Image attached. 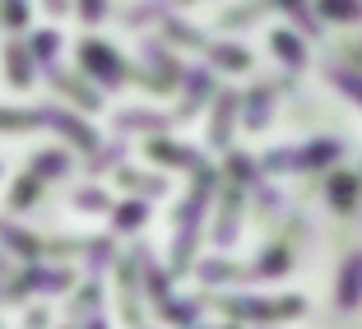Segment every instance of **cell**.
Returning <instances> with one entry per match:
<instances>
[{
  "label": "cell",
  "mask_w": 362,
  "mask_h": 329,
  "mask_svg": "<svg viewBox=\"0 0 362 329\" xmlns=\"http://www.w3.org/2000/svg\"><path fill=\"white\" fill-rule=\"evenodd\" d=\"M214 195V177L200 172V186L191 191L186 209L177 213V241H172V274H186L195 265V237H200V223H204V204Z\"/></svg>",
  "instance_id": "6da1fadb"
},
{
  "label": "cell",
  "mask_w": 362,
  "mask_h": 329,
  "mask_svg": "<svg viewBox=\"0 0 362 329\" xmlns=\"http://www.w3.org/2000/svg\"><path fill=\"white\" fill-rule=\"evenodd\" d=\"M218 306L228 311L233 320H288V316H302V301L298 297H218Z\"/></svg>",
  "instance_id": "7a4b0ae2"
},
{
  "label": "cell",
  "mask_w": 362,
  "mask_h": 329,
  "mask_svg": "<svg viewBox=\"0 0 362 329\" xmlns=\"http://www.w3.org/2000/svg\"><path fill=\"white\" fill-rule=\"evenodd\" d=\"M75 283L70 269H42V265H28L14 283H5V301H28L33 292H65Z\"/></svg>",
  "instance_id": "3957f363"
},
{
  "label": "cell",
  "mask_w": 362,
  "mask_h": 329,
  "mask_svg": "<svg viewBox=\"0 0 362 329\" xmlns=\"http://www.w3.org/2000/svg\"><path fill=\"white\" fill-rule=\"evenodd\" d=\"M139 269H144V251L135 255H121L117 260V287H121V320L130 329H139Z\"/></svg>",
  "instance_id": "277c9868"
},
{
  "label": "cell",
  "mask_w": 362,
  "mask_h": 329,
  "mask_svg": "<svg viewBox=\"0 0 362 329\" xmlns=\"http://www.w3.org/2000/svg\"><path fill=\"white\" fill-rule=\"evenodd\" d=\"M79 65H84L93 79H103V84H126V75H130L126 61L107 42H79Z\"/></svg>",
  "instance_id": "5b68a950"
},
{
  "label": "cell",
  "mask_w": 362,
  "mask_h": 329,
  "mask_svg": "<svg viewBox=\"0 0 362 329\" xmlns=\"http://www.w3.org/2000/svg\"><path fill=\"white\" fill-rule=\"evenodd\" d=\"M42 126H56V130H61L65 139H70V144H79V149H84L88 158H93V153L103 149L93 130H88V126H84L79 116H70V112H61V107H42Z\"/></svg>",
  "instance_id": "8992f818"
},
{
  "label": "cell",
  "mask_w": 362,
  "mask_h": 329,
  "mask_svg": "<svg viewBox=\"0 0 362 329\" xmlns=\"http://www.w3.org/2000/svg\"><path fill=\"white\" fill-rule=\"evenodd\" d=\"M0 241H5V251L19 255V260H37V255L47 251L33 232H23V227H14V223H0Z\"/></svg>",
  "instance_id": "52a82bcc"
},
{
  "label": "cell",
  "mask_w": 362,
  "mask_h": 329,
  "mask_svg": "<svg viewBox=\"0 0 362 329\" xmlns=\"http://www.w3.org/2000/svg\"><path fill=\"white\" fill-rule=\"evenodd\" d=\"M149 158L153 162H168V167H200V158H195L186 144H172V139H153V144H149Z\"/></svg>",
  "instance_id": "ba28073f"
},
{
  "label": "cell",
  "mask_w": 362,
  "mask_h": 329,
  "mask_svg": "<svg viewBox=\"0 0 362 329\" xmlns=\"http://www.w3.org/2000/svg\"><path fill=\"white\" fill-rule=\"evenodd\" d=\"M5 75H10L14 88L33 84V52L28 47H5Z\"/></svg>",
  "instance_id": "9c48e42d"
},
{
  "label": "cell",
  "mask_w": 362,
  "mask_h": 329,
  "mask_svg": "<svg viewBox=\"0 0 362 329\" xmlns=\"http://www.w3.org/2000/svg\"><path fill=\"white\" fill-rule=\"evenodd\" d=\"M158 320H168V325H177V329H195V320H200V301H195V297H172L168 306L158 311Z\"/></svg>",
  "instance_id": "30bf717a"
},
{
  "label": "cell",
  "mask_w": 362,
  "mask_h": 329,
  "mask_svg": "<svg viewBox=\"0 0 362 329\" xmlns=\"http://www.w3.org/2000/svg\"><path fill=\"white\" fill-rule=\"evenodd\" d=\"M362 301V255H353L349 265H344V274H339V306L349 311V306H358Z\"/></svg>",
  "instance_id": "8fae6325"
},
{
  "label": "cell",
  "mask_w": 362,
  "mask_h": 329,
  "mask_svg": "<svg viewBox=\"0 0 362 329\" xmlns=\"http://www.w3.org/2000/svg\"><path fill=\"white\" fill-rule=\"evenodd\" d=\"M144 292H149V301H153L158 311L172 301V274H163V269L149 265V251H144Z\"/></svg>",
  "instance_id": "7c38bea8"
},
{
  "label": "cell",
  "mask_w": 362,
  "mask_h": 329,
  "mask_svg": "<svg viewBox=\"0 0 362 329\" xmlns=\"http://www.w3.org/2000/svg\"><path fill=\"white\" fill-rule=\"evenodd\" d=\"M98 306H103V287H98V283H84L75 297H70V316H75V320L98 316Z\"/></svg>",
  "instance_id": "4fadbf2b"
},
{
  "label": "cell",
  "mask_w": 362,
  "mask_h": 329,
  "mask_svg": "<svg viewBox=\"0 0 362 329\" xmlns=\"http://www.w3.org/2000/svg\"><path fill=\"white\" fill-rule=\"evenodd\" d=\"M47 75H52L56 84L65 88V93L75 97V102H84V107H98V102H103V97H98V93H93V88H88V84H79V79H70V75H65V70H56V65H52V70H47Z\"/></svg>",
  "instance_id": "5bb4252c"
},
{
  "label": "cell",
  "mask_w": 362,
  "mask_h": 329,
  "mask_svg": "<svg viewBox=\"0 0 362 329\" xmlns=\"http://www.w3.org/2000/svg\"><path fill=\"white\" fill-rule=\"evenodd\" d=\"M65 172H70V158H65L61 149L37 153V158H33V177H65Z\"/></svg>",
  "instance_id": "9a60e30c"
},
{
  "label": "cell",
  "mask_w": 362,
  "mask_h": 329,
  "mask_svg": "<svg viewBox=\"0 0 362 329\" xmlns=\"http://www.w3.org/2000/svg\"><path fill=\"white\" fill-rule=\"evenodd\" d=\"M117 181H121V186H130V191H139V195H163V177H144V172L121 167Z\"/></svg>",
  "instance_id": "2e32d148"
},
{
  "label": "cell",
  "mask_w": 362,
  "mask_h": 329,
  "mask_svg": "<svg viewBox=\"0 0 362 329\" xmlns=\"http://www.w3.org/2000/svg\"><path fill=\"white\" fill-rule=\"evenodd\" d=\"M233 116H237V97L223 93V97H218V116H214V144H223V139H228V126H233Z\"/></svg>",
  "instance_id": "e0dca14e"
},
{
  "label": "cell",
  "mask_w": 362,
  "mask_h": 329,
  "mask_svg": "<svg viewBox=\"0 0 362 329\" xmlns=\"http://www.w3.org/2000/svg\"><path fill=\"white\" fill-rule=\"evenodd\" d=\"M42 126V112H5L0 107V130H33Z\"/></svg>",
  "instance_id": "ac0fdd59"
},
{
  "label": "cell",
  "mask_w": 362,
  "mask_h": 329,
  "mask_svg": "<svg viewBox=\"0 0 362 329\" xmlns=\"http://www.w3.org/2000/svg\"><path fill=\"white\" fill-rule=\"evenodd\" d=\"M163 130V116H153V112H126V116H117V130Z\"/></svg>",
  "instance_id": "d6986e66"
},
{
  "label": "cell",
  "mask_w": 362,
  "mask_h": 329,
  "mask_svg": "<svg viewBox=\"0 0 362 329\" xmlns=\"http://www.w3.org/2000/svg\"><path fill=\"white\" fill-rule=\"evenodd\" d=\"M237 274H242V269H233L228 260H204V265H200L204 283H228V278H237Z\"/></svg>",
  "instance_id": "ffe728a7"
},
{
  "label": "cell",
  "mask_w": 362,
  "mask_h": 329,
  "mask_svg": "<svg viewBox=\"0 0 362 329\" xmlns=\"http://www.w3.org/2000/svg\"><path fill=\"white\" fill-rule=\"evenodd\" d=\"M56 47H61V32H52V28H47V32H33V47H28V52L37 56V61H52V56H56Z\"/></svg>",
  "instance_id": "44dd1931"
},
{
  "label": "cell",
  "mask_w": 362,
  "mask_h": 329,
  "mask_svg": "<svg viewBox=\"0 0 362 329\" xmlns=\"http://www.w3.org/2000/svg\"><path fill=\"white\" fill-rule=\"evenodd\" d=\"M186 93H191V102H186V112H181V116H191V107L209 93V75H204V70H191V75H186Z\"/></svg>",
  "instance_id": "7402d4cb"
},
{
  "label": "cell",
  "mask_w": 362,
  "mask_h": 329,
  "mask_svg": "<svg viewBox=\"0 0 362 329\" xmlns=\"http://www.w3.org/2000/svg\"><path fill=\"white\" fill-rule=\"evenodd\" d=\"M84 255H88V265H93V269H103L107 260H117V255H112V241H107V237H93V241H84Z\"/></svg>",
  "instance_id": "603a6c76"
},
{
  "label": "cell",
  "mask_w": 362,
  "mask_h": 329,
  "mask_svg": "<svg viewBox=\"0 0 362 329\" xmlns=\"http://www.w3.org/2000/svg\"><path fill=\"white\" fill-rule=\"evenodd\" d=\"M139 223H144V204H121L117 209V227L121 232H135Z\"/></svg>",
  "instance_id": "cb8c5ba5"
},
{
  "label": "cell",
  "mask_w": 362,
  "mask_h": 329,
  "mask_svg": "<svg viewBox=\"0 0 362 329\" xmlns=\"http://www.w3.org/2000/svg\"><path fill=\"white\" fill-rule=\"evenodd\" d=\"M37 191H42V186H37V177H23V181H19V191L10 195V204H14V209H28V204L37 200Z\"/></svg>",
  "instance_id": "d4e9b609"
},
{
  "label": "cell",
  "mask_w": 362,
  "mask_h": 329,
  "mask_svg": "<svg viewBox=\"0 0 362 329\" xmlns=\"http://www.w3.org/2000/svg\"><path fill=\"white\" fill-rule=\"evenodd\" d=\"M117 158H121V144H103V149H98L93 158H88V167H93V172H107Z\"/></svg>",
  "instance_id": "484cf974"
},
{
  "label": "cell",
  "mask_w": 362,
  "mask_h": 329,
  "mask_svg": "<svg viewBox=\"0 0 362 329\" xmlns=\"http://www.w3.org/2000/svg\"><path fill=\"white\" fill-rule=\"evenodd\" d=\"M5 23H10V28H23V23H28V0H5Z\"/></svg>",
  "instance_id": "4316f807"
},
{
  "label": "cell",
  "mask_w": 362,
  "mask_h": 329,
  "mask_svg": "<svg viewBox=\"0 0 362 329\" xmlns=\"http://www.w3.org/2000/svg\"><path fill=\"white\" fill-rule=\"evenodd\" d=\"M75 204H79V209H88V213H103V209H107V195H103V191H79Z\"/></svg>",
  "instance_id": "83f0119b"
},
{
  "label": "cell",
  "mask_w": 362,
  "mask_h": 329,
  "mask_svg": "<svg viewBox=\"0 0 362 329\" xmlns=\"http://www.w3.org/2000/svg\"><path fill=\"white\" fill-rule=\"evenodd\" d=\"M107 14V0H79V19L84 23H98Z\"/></svg>",
  "instance_id": "f1b7e54d"
},
{
  "label": "cell",
  "mask_w": 362,
  "mask_h": 329,
  "mask_svg": "<svg viewBox=\"0 0 362 329\" xmlns=\"http://www.w3.org/2000/svg\"><path fill=\"white\" fill-rule=\"evenodd\" d=\"M274 47H279V56H284V61H293V65H298V61H302V52H298V42H293V37H288V32H274Z\"/></svg>",
  "instance_id": "f546056e"
},
{
  "label": "cell",
  "mask_w": 362,
  "mask_h": 329,
  "mask_svg": "<svg viewBox=\"0 0 362 329\" xmlns=\"http://www.w3.org/2000/svg\"><path fill=\"white\" fill-rule=\"evenodd\" d=\"M214 61L218 65H246V56L237 52V47H214Z\"/></svg>",
  "instance_id": "4dcf8cb0"
},
{
  "label": "cell",
  "mask_w": 362,
  "mask_h": 329,
  "mask_svg": "<svg viewBox=\"0 0 362 329\" xmlns=\"http://www.w3.org/2000/svg\"><path fill=\"white\" fill-rule=\"evenodd\" d=\"M47 325H52V316H47L42 306H33V311H28V320H23V329H47Z\"/></svg>",
  "instance_id": "1f68e13d"
},
{
  "label": "cell",
  "mask_w": 362,
  "mask_h": 329,
  "mask_svg": "<svg viewBox=\"0 0 362 329\" xmlns=\"http://www.w3.org/2000/svg\"><path fill=\"white\" fill-rule=\"evenodd\" d=\"M79 329H107V320L103 316H88V320H79Z\"/></svg>",
  "instance_id": "d6a6232c"
},
{
  "label": "cell",
  "mask_w": 362,
  "mask_h": 329,
  "mask_svg": "<svg viewBox=\"0 0 362 329\" xmlns=\"http://www.w3.org/2000/svg\"><path fill=\"white\" fill-rule=\"evenodd\" d=\"M47 10H52V14H65V0H47Z\"/></svg>",
  "instance_id": "836d02e7"
},
{
  "label": "cell",
  "mask_w": 362,
  "mask_h": 329,
  "mask_svg": "<svg viewBox=\"0 0 362 329\" xmlns=\"http://www.w3.org/2000/svg\"><path fill=\"white\" fill-rule=\"evenodd\" d=\"M65 329H79V325H65Z\"/></svg>",
  "instance_id": "e575fe53"
}]
</instances>
